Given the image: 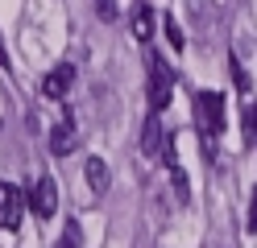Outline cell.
Returning a JSON list of instances; mask_svg holds the SVG:
<instances>
[{
  "instance_id": "4fadbf2b",
  "label": "cell",
  "mask_w": 257,
  "mask_h": 248,
  "mask_svg": "<svg viewBox=\"0 0 257 248\" xmlns=\"http://www.w3.org/2000/svg\"><path fill=\"white\" fill-rule=\"evenodd\" d=\"M166 38H170L174 50H183V46H187V38H183V29H179V21H174V17H166Z\"/></svg>"
},
{
  "instance_id": "30bf717a",
  "label": "cell",
  "mask_w": 257,
  "mask_h": 248,
  "mask_svg": "<svg viewBox=\"0 0 257 248\" xmlns=\"http://www.w3.org/2000/svg\"><path fill=\"white\" fill-rule=\"evenodd\" d=\"M240 128H245V145H257V99H245V116H240Z\"/></svg>"
},
{
  "instance_id": "6da1fadb",
  "label": "cell",
  "mask_w": 257,
  "mask_h": 248,
  "mask_svg": "<svg viewBox=\"0 0 257 248\" xmlns=\"http://www.w3.org/2000/svg\"><path fill=\"white\" fill-rule=\"evenodd\" d=\"M146 66H150V112H166L170 108V91H174V71L166 66L162 54H146Z\"/></svg>"
},
{
  "instance_id": "52a82bcc",
  "label": "cell",
  "mask_w": 257,
  "mask_h": 248,
  "mask_svg": "<svg viewBox=\"0 0 257 248\" xmlns=\"http://www.w3.org/2000/svg\"><path fill=\"white\" fill-rule=\"evenodd\" d=\"M162 149H166V132H162V124H158V116L150 112L146 128H141V153L146 157H162Z\"/></svg>"
},
{
  "instance_id": "2e32d148",
  "label": "cell",
  "mask_w": 257,
  "mask_h": 248,
  "mask_svg": "<svg viewBox=\"0 0 257 248\" xmlns=\"http://www.w3.org/2000/svg\"><path fill=\"white\" fill-rule=\"evenodd\" d=\"M95 9H100V17H104V21H112V17H116V9H112V0H95Z\"/></svg>"
},
{
  "instance_id": "277c9868",
  "label": "cell",
  "mask_w": 257,
  "mask_h": 248,
  "mask_svg": "<svg viewBox=\"0 0 257 248\" xmlns=\"http://www.w3.org/2000/svg\"><path fill=\"white\" fill-rule=\"evenodd\" d=\"M29 207H34V215H38V219H50V215L58 211V186H54V178H50V174H42V178L34 182Z\"/></svg>"
},
{
  "instance_id": "8fae6325",
  "label": "cell",
  "mask_w": 257,
  "mask_h": 248,
  "mask_svg": "<svg viewBox=\"0 0 257 248\" xmlns=\"http://www.w3.org/2000/svg\"><path fill=\"white\" fill-rule=\"evenodd\" d=\"M228 71H232L236 91H240V95H249V75H245V66H240V58H236V54H228Z\"/></svg>"
},
{
  "instance_id": "7a4b0ae2",
  "label": "cell",
  "mask_w": 257,
  "mask_h": 248,
  "mask_svg": "<svg viewBox=\"0 0 257 248\" xmlns=\"http://www.w3.org/2000/svg\"><path fill=\"white\" fill-rule=\"evenodd\" d=\"M195 116H199V132L207 141L224 132V95L220 91H199L195 95Z\"/></svg>"
},
{
  "instance_id": "5b68a950",
  "label": "cell",
  "mask_w": 257,
  "mask_h": 248,
  "mask_svg": "<svg viewBox=\"0 0 257 248\" xmlns=\"http://www.w3.org/2000/svg\"><path fill=\"white\" fill-rule=\"evenodd\" d=\"M71 87H75V66H71V62H58L54 71L42 79V95H46V99H67Z\"/></svg>"
},
{
  "instance_id": "3957f363",
  "label": "cell",
  "mask_w": 257,
  "mask_h": 248,
  "mask_svg": "<svg viewBox=\"0 0 257 248\" xmlns=\"http://www.w3.org/2000/svg\"><path fill=\"white\" fill-rule=\"evenodd\" d=\"M21 215H25V190L13 182H0V227L21 231Z\"/></svg>"
},
{
  "instance_id": "9c48e42d",
  "label": "cell",
  "mask_w": 257,
  "mask_h": 248,
  "mask_svg": "<svg viewBox=\"0 0 257 248\" xmlns=\"http://www.w3.org/2000/svg\"><path fill=\"white\" fill-rule=\"evenodd\" d=\"M83 170H87V186H91L95 194H104V190H108V161H104V157H87Z\"/></svg>"
},
{
  "instance_id": "8992f818",
  "label": "cell",
  "mask_w": 257,
  "mask_h": 248,
  "mask_svg": "<svg viewBox=\"0 0 257 248\" xmlns=\"http://www.w3.org/2000/svg\"><path fill=\"white\" fill-rule=\"evenodd\" d=\"M75 145H79V132H75V120L67 116V120H58L50 128V153L54 157H67V153H75Z\"/></svg>"
},
{
  "instance_id": "9a60e30c",
  "label": "cell",
  "mask_w": 257,
  "mask_h": 248,
  "mask_svg": "<svg viewBox=\"0 0 257 248\" xmlns=\"http://www.w3.org/2000/svg\"><path fill=\"white\" fill-rule=\"evenodd\" d=\"M249 236H257V186L249 194Z\"/></svg>"
},
{
  "instance_id": "7c38bea8",
  "label": "cell",
  "mask_w": 257,
  "mask_h": 248,
  "mask_svg": "<svg viewBox=\"0 0 257 248\" xmlns=\"http://www.w3.org/2000/svg\"><path fill=\"white\" fill-rule=\"evenodd\" d=\"M170 178H174V194H179V203H191V182H187V174H183V165H174Z\"/></svg>"
},
{
  "instance_id": "ba28073f",
  "label": "cell",
  "mask_w": 257,
  "mask_h": 248,
  "mask_svg": "<svg viewBox=\"0 0 257 248\" xmlns=\"http://www.w3.org/2000/svg\"><path fill=\"white\" fill-rule=\"evenodd\" d=\"M133 38L137 42H150L154 38V9L141 0V5H133Z\"/></svg>"
},
{
  "instance_id": "5bb4252c",
  "label": "cell",
  "mask_w": 257,
  "mask_h": 248,
  "mask_svg": "<svg viewBox=\"0 0 257 248\" xmlns=\"http://www.w3.org/2000/svg\"><path fill=\"white\" fill-rule=\"evenodd\" d=\"M58 248H79V223L71 219L67 227H62V240H58Z\"/></svg>"
}]
</instances>
